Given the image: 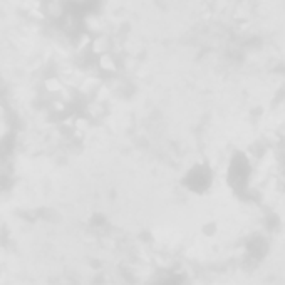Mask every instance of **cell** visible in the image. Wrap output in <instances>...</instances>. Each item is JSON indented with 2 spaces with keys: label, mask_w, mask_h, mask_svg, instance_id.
Returning a JSON list of instances; mask_svg holds the SVG:
<instances>
[{
  "label": "cell",
  "mask_w": 285,
  "mask_h": 285,
  "mask_svg": "<svg viewBox=\"0 0 285 285\" xmlns=\"http://www.w3.org/2000/svg\"><path fill=\"white\" fill-rule=\"evenodd\" d=\"M111 47H113V39L109 37V34L101 32V34H96V36H91L89 51L98 57L103 54H109Z\"/></svg>",
  "instance_id": "1"
},
{
  "label": "cell",
  "mask_w": 285,
  "mask_h": 285,
  "mask_svg": "<svg viewBox=\"0 0 285 285\" xmlns=\"http://www.w3.org/2000/svg\"><path fill=\"white\" fill-rule=\"evenodd\" d=\"M44 14L52 21L61 22L62 17L66 16V2L64 0H46L44 2Z\"/></svg>",
  "instance_id": "2"
},
{
  "label": "cell",
  "mask_w": 285,
  "mask_h": 285,
  "mask_svg": "<svg viewBox=\"0 0 285 285\" xmlns=\"http://www.w3.org/2000/svg\"><path fill=\"white\" fill-rule=\"evenodd\" d=\"M81 29H84L86 34H89V36H96V34H101L104 32V22L103 19L99 16H96V14H88L83 21H81Z\"/></svg>",
  "instance_id": "3"
},
{
  "label": "cell",
  "mask_w": 285,
  "mask_h": 285,
  "mask_svg": "<svg viewBox=\"0 0 285 285\" xmlns=\"http://www.w3.org/2000/svg\"><path fill=\"white\" fill-rule=\"evenodd\" d=\"M98 67L104 72H116L118 71V62H116L114 56L109 52V54H103L98 57Z\"/></svg>",
  "instance_id": "4"
},
{
  "label": "cell",
  "mask_w": 285,
  "mask_h": 285,
  "mask_svg": "<svg viewBox=\"0 0 285 285\" xmlns=\"http://www.w3.org/2000/svg\"><path fill=\"white\" fill-rule=\"evenodd\" d=\"M44 88L49 91V93H61L62 83H61V79H57V77H49V79H46Z\"/></svg>",
  "instance_id": "5"
},
{
  "label": "cell",
  "mask_w": 285,
  "mask_h": 285,
  "mask_svg": "<svg viewBox=\"0 0 285 285\" xmlns=\"http://www.w3.org/2000/svg\"><path fill=\"white\" fill-rule=\"evenodd\" d=\"M74 126H76V129H79V131H86V129L89 128V123H88V119L79 118V119H76Z\"/></svg>",
  "instance_id": "6"
},
{
  "label": "cell",
  "mask_w": 285,
  "mask_h": 285,
  "mask_svg": "<svg viewBox=\"0 0 285 285\" xmlns=\"http://www.w3.org/2000/svg\"><path fill=\"white\" fill-rule=\"evenodd\" d=\"M64 2H69V4H83L86 0H64Z\"/></svg>",
  "instance_id": "7"
}]
</instances>
